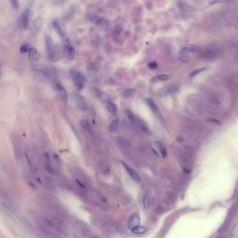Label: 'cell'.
Here are the masks:
<instances>
[{
	"label": "cell",
	"mask_w": 238,
	"mask_h": 238,
	"mask_svg": "<svg viewBox=\"0 0 238 238\" xmlns=\"http://www.w3.org/2000/svg\"><path fill=\"white\" fill-rule=\"evenodd\" d=\"M184 171L186 173V174H189V171L186 169H185V168L184 169Z\"/></svg>",
	"instance_id": "cell-41"
},
{
	"label": "cell",
	"mask_w": 238,
	"mask_h": 238,
	"mask_svg": "<svg viewBox=\"0 0 238 238\" xmlns=\"http://www.w3.org/2000/svg\"><path fill=\"white\" fill-rule=\"evenodd\" d=\"M122 164L124 166V167L126 169L128 173L130 175V176L132 177L133 178V179H134L135 181H136L137 182L140 181V180H141L140 178L139 177V176L138 175V174L134 170L132 169V168H131L129 166H128V165H127L126 164L125 162H122Z\"/></svg>",
	"instance_id": "cell-12"
},
{
	"label": "cell",
	"mask_w": 238,
	"mask_h": 238,
	"mask_svg": "<svg viewBox=\"0 0 238 238\" xmlns=\"http://www.w3.org/2000/svg\"><path fill=\"white\" fill-rule=\"evenodd\" d=\"M31 70L34 74L40 79L48 78L50 75L49 69L42 64L33 65L31 67Z\"/></svg>",
	"instance_id": "cell-4"
},
{
	"label": "cell",
	"mask_w": 238,
	"mask_h": 238,
	"mask_svg": "<svg viewBox=\"0 0 238 238\" xmlns=\"http://www.w3.org/2000/svg\"><path fill=\"white\" fill-rule=\"evenodd\" d=\"M71 99L77 108L80 110L85 111L87 109V102L85 97L78 93L73 92L71 93Z\"/></svg>",
	"instance_id": "cell-5"
},
{
	"label": "cell",
	"mask_w": 238,
	"mask_h": 238,
	"mask_svg": "<svg viewBox=\"0 0 238 238\" xmlns=\"http://www.w3.org/2000/svg\"><path fill=\"white\" fill-rule=\"evenodd\" d=\"M209 69V68L208 67H203V68H200V69H196L194 70V71H193L192 72V73H190V77H193L195 76V75H197L199 73H201L202 72L206 71Z\"/></svg>",
	"instance_id": "cell-18"
},
{
	"label": "cell",
	"mask_w": 238,
	"mask_h": 238,
	"mask_svg": "<svg viewBox=\"0 0 238 238\" xmlns=\"http://www.w3.org/2000/svg\"><path fill=\"white\" fill-rule=\"evenodd\" d=\"M37 181L40 184H42V181H41V179H40V178H37Z\"/></svg>",
	"instance_id": "cell-39"
},
{
	"label": "cell",
	"mask_w": 238,
	"mask_h": 238,
	"mask_svg": "<svg viewBox=\"0 0 238 238\" xmlns=\"http://www.w3.org/2000/svg\"><path fill=\"white\" fill-rule=\"evenodd\" d=\"M69 74L76 89L78 91H81L84 88L86 82V78L85 75L81 71L75 69H71Z\"/></svg>",
	"instance_id": "cell-2"
},
{
	"label": "cell",
	"mask_w": 238,
	"mask_h": 238,
	"mask_svg": "<svg viewBox=\"0 0 238 238\" xmlns=\"http://www.w3.org/2000/svg\"><path fill=\"white\" fill-rule=\"evenodd\" d=\"M30 48H29V46L27 44H24L22 45L20 48V52L21 54H25L26 53L28 52Z\"/></svg>",
	"instance_id": "cell-27"
},
{
	"label": "cell",
	"mask_w": 238,
	"mask_h": 238,
	"mask_svg": "<svg viewBox=\"0 0 238 238\" xmlns=\"http://www.w3.org/2000/svg\"><path fill=\"white\" fill-rule=\"evenodd\" d=\"M45 39L48 60L52 62H57L59 60V53L53 40L49 36H46Z\"/></svg>",
	"instance_id": "cell-1"
},
{
	"label": "cell",
	"mask_w": 238,
	"mask_h": 238,
	"mask_svg": "<svg viewBox=\"0 0 238 238\" xmlns=\"http://www.w3.org/2000/svg\"><path fill=\"white\" fill-rule=\"evenodd\" d=\"M182 49L187 52L194 53L198 51V48L195 46H190L185 47L182 48Z\"/></svg>",
	"instance_id": "cell-22"
},
{
	"label": "cell",
	"mask_w": 238,
	"mask_h": 238,
	"mask_svg": "<svg viewBox=\"0 0 238 238\" xmlns=\"http://www.w3.org/2000/svg\"><path fill=\"white\" fill-rule=\"evenodd\" d=\"M13 7L15 9H18L19 7V1L18 0H11L10 1Z\"/></svg>",
	"instance_id": "cell-31"
},
{
	"label": "cell",
	"mask_w": 238,
	"mask_h": 238,
	"mask_svg": "<svg viewBox=\"0 0 238 238\" xmlns=\"http://www.w3.org/2000/svg\"><path fill=\"white\" fill-rule=\"evenodd\" d=\"M53 157H54V158L55 159V160L56 161H59V159H60V157H59V155L56 153H54V155H53Z\"/></svg>",
	"instance_id": "cell-36"
},
{
	"label": "cell",
	"mask_w": 238,
	"mask_h": 238,
	"mask_svg": "<svg viewBox=\"0 0 238 238\" xmlns=\"http://www.w3.org/2000/svg\"><path fill=\"white\" fill-rule=\"evenodd\" d=\"M76 182L77 183L79 186H80L82 188H85V186L84 185V184H83V183H82L81 182H80L79 180H76Z\"/></svg>",
	"instance_id": "cell-34"
},
{
	"label": "cell",
	"mask_w": 238,
	"mask_h": 238,
	"mask_svg": "<svg viewBox=\"0 0 238 238\" xmlns=\"http://www.w3.org/2000/svg\"><path fill=\"white\" fill-rule=\"evenodd\" d=\"M40 57V54L37 48L34 47L30 48L28 52V59L30 62L37 63L39 61Z\"/></svg>",
	"instance_id": "cell-8"
},
{
	"label": "cell",
	"mask_w": 238,
	"mask_h": 238,
	"mask_svg": "<svg viewBox=\"0 0 238 238\" xmlns=\"http://www.w3.org/2000/svg\"><path fill=\"white\" fill-rule=\"evenodd\" d=\"M80 124L82 128L86 131H88L90 128V126L89 122L85 120H81L80 121Z\"/></svg>",
	"instance_id": "cell-23"
},
{
	"label": "cell",
	"mask_w": 238,
	"mask_h": 238,
	"mask_svg": "<svg viewBox=\"0 0 238 238\" xmlns=\"http://www.w3.org/2000/svg\"><path fill=\"white\" fill-rule=\"evenodd\" d=\"M148 67L151 69H156L158 67L157 63V62H156L155 61L151 62H149L148 63Z\"/></svg>",
	"instance_id": "cell-30"
},
{
	"label": "cell",
	"mask_w": 238,
	"mask_h": 238,
	"mask_svg": "<svg viewBox=\"0 0 238 238\" xmlns=\"http://www.w3.org/2000/svg\"><path fill=\"white\" fill-rule=\"evenodd\" d=\"M140 222V217L139 215L137 214H134L130 219L128 221V226L131 230L133 228L139 226Z\"/></svg>",
	"instance_id": "cell-11"
},
{
	"label": "cell",
	"mask_w": 238,
	"mask_h": 238,
	"mask_svg": "<svg viewBox=\"0 0 238 238\" xmlns=\"http://www.w3.org/2000/svg\"><path fill=\"white\" fill-rule=\"evenodd\" d=\"M119 125V120L116 118L113 120L109 124V130L111 132H114L116 131Z\"/></svg>",
	"instance_id": "cell-17"
},
{
	"label": "cell",
	"mask_w": 238,
	"mask_h": 238,
	"mask_svg": "<svg viewBox=\"0 0 238 238\" xmlns=\"http://www.w3.org/2000/svg\"><path fill=\"white\" fill-rule=\"evenodd\" d=\"M143 205L146 209H147L149 207V200L148 197V194L147 193L146 194L143 200Z\"/></svg>",
	"instance_id": "cell-26"
},
{
	"label": "cell",
	"mask_w": 238,
	"mask_h": 238,
	"mask_svg": "<svg viewBox=\"0 0 238 238\" xmlns=\"http://www.w3.org/2000/svg\"><path fill=\"white\" fill-rule=\"evenodd\" d=\"M107 108L109 112L114 116H116L118 113V107L117 105L112 102H108L107 104Z\"/></svg>",
	"instance_id": "cell-13"
},
{
	"label": "cell",
	"mask_w": 238,
	"mask_h": 238,
	"mask_svg": "<svg viewBox=\"0 0 238 238\" xmlns=\"http://www.w3.org/2000/svg\"><path fill=\"white\" fill-rule=\"evenodd\" d=\"M132 232L136 234H144L146 232V229L145 227L143 226H138L131 229Z\"/></svg>",
	"instance_id": "cell-19"
},
{
	"label": "cell",
	"mask_w": 238,
	"mask_h": 238,
	"mask_svg": "<svg viewBox=\"0 0 238 238\" xmlns=\"http://www.w3.org/2000/svg\"><path fill=\"white\" fill-rule=\"evenodd\" d=\"M158 142L159 143H157V144L160 147V150H161V153L162 154V156L163 158H165L167 156V151L165 146L163 145H162V144L161 143H159V142Z\"/></svg>",
	"instance_id": "cell-24"
},
{
	"label": "cell",
	"mask_w": 238,
	"mask_h": 238,
	"mask_svg": "<svg viewBox=\"0 0 238 238\" xmlns=\"http://www.w3.org/2000/svg\"><path fill=\"white\" fill-rule=\"evenodd\" d=\"M146 101L147 104V105L149 106L150 108L153 111V112H155L157 111V107L152 99H151L149 98H146Z\"/></svg>",
	"instance_id": "cell-20"
},
{
	"label": "cell",
	"mask_w": 238,
	"mask_h": 238,
	"mask_svg": "<svg viewBox=\"0 0 238 238\" xmlns=\"http://www.w3.org/2000/svg\"><path fill=\"white\" fill-rule=\"evenodd\" d=\"M137 93V90L133 88H130L125 90L123 93V95L126 97H133Z\"/></svg>",
	"instance_id": "cell-16"
},
{
	"label": "cell",
	"mask_w": 238,
	"mask_h": 238,
	"mask_svg": "<svg viewBox=\"0 0 238 238\" xmlns=\"http://www.w3.org/2000/svg\"><path fill=\"white\" fill-rule=\"evenodd\" d=\"M44 168L45 170L49 174H53L54 173V170L53 169V168L49 164H44Z\"/></svg>",
	"instance_id": "cell-29"
},
{
	"label": "cell",
	"mask_w": 238,
	"mask_h": 238,
	"mask_svg": "<svg viewBox=\"0 0 238 238\" xmlns=\"http://www.w3.org/2000/svg\"><path fill=\"white\" fill-rule=\"evenodd\" d=\"M25 156L27 162L28 163V164L29 166V169H30L31 171H33L34 170V168H33L32 163V162H31V161L30 159V157H29V155H28V154L27 153H25Z\"/></svg>",
	"instance_id": "cell-28"
},
{
	"label": "cell",
	"mask_w": 238,
	"mask_h": 238,
	"mask_svg": "<svg viewBox=\"0 0 238 238\" xmlns=\"http://www.w3.org/2000/svg\"><path fill=\"white\" fill-rule=\"evenodd\" d=\"M170 78V76L168 74H161L153 77L151 79L150 82L152 83H154L160 81H166L169 79Z\"/></svg>",
	"instance_id": "cell-14"
},
{
	"label": "cell",
	"mask_w": 238,
	"mask_h": 238,
	"mask_svg": "<svg viewBox=\"0 0 238 238\" xmlns=\"http://www.w3.org/2000/svg\"><path fill=\"white\" fill-rule=\"evenodd\" d=\"M53 28L57 34L62 39L66 37L64 31L63 30L61 24L57 20H54L52 22Z\"/></svg>",
	"instance_id": "cell-9"
},
{
	"label": "cell",
	"mask_w": 238,
	"mask_h": 238,
	"mask_svg": "<svg viewBox=\"0 0 238 238\" xmlns=\"http://www.w3.org/2000/svg\"><path fill=\"white\" fill-rule=\"evenodd\" d=\"M29 185L31 186L33 188H36V186H35V185L34 184H33L32 183H29Z\"/></svg>",
	"instance_id": "cell-40"
},
{
	"label": "cell",
	"mask_w": 238,
	"mask_h": 238,
	"mask_svg": "<svg viewBox=\"0 0 238 238\" xmlns=\"http://www.w3.org/2000/svg\"><path fill=\"white\" fill-rule=\"evenodd\" d=\"M44 157L45 158V159L49 162H50V156H49V155L48 153L45 152L44 153Z\"/></svg>",
	"instance_id": "cell-33"
},
{
	"label": "cell",
	"mask_w": 238,
	"mask_h": 238,
	"mask_svg": "<svg viewBox=\"0 0 238 238\" xmlns=\"http://www.w3.org/2000/svg\"><path fill=\"white\" fill-rule=\"evenodd\" d=\"M176 140L178 142H182L183 141V139L182 137H178L177 139H176Z\"/></svg>",
	"instance_id": "cell-37"
},
{
	"label": "cell",
	"mask_w": 238,
	"mask_h": 238,
	"mask_svg": "<svg viewBox=\"0 0 238 238\" xmlns=\"http://www.w3.org/2000/svg\"><path fill=\"white\" fill-rule=\"evenodd\" d=\"M55 87L58 92L60 94L62 100L65 103L68 102L69 96H68V93L67 92L66 89H64V88L62 86V85H61L60 83H58V82L56 83Z\"/></svg>",
	"instance_id": "cell-10"
},
{
	"label": "cell",
	"mask_w": 238,
	"mask_h": 238,
	"mask_svg": "<svg viewBox=\"0 0 238 238\" xmlns=\"http://www.w3.org/2000/svg\"><path fill=\"white\" fill-rule=\"evenodd\" d=\"M63 50L65 56L69 60H72L75 56V50L70 40L67 37L62 39Z\"/></svg>",
	"instance_id": "cell-6"
},
{
	"label": "cell",
	"mask_w": 238,
	"mask_h": 238,
	"mask_svg": "<svg viewBox=\"0 0 238 238\" xmlns=\"http://www.w3.org/2000/svg\"><path fill=\"white\" fill-rule=\"evenodd\" d=\"M221 2V1H219V0H210V1H208V3L209 5H212L216 4V3H219V2Z\"/></svg>",
	"instance_id": "cell-32"
},
{
	"label": "cell",
	"mask_w": 238,
	"mask_h": 238,
	"mask_svg": "<svg viewBox=\"0 0 238 238\" xmlns=\"http://www.w3.org/2000/svg\"><path fill=\"white\" fill-rule=\"evenodd\" d=\"M32 18V12L29 7L25 9L16 20V25L20 30H25L28 27L30 21Z\"/></svg>",
	"instance_id": "cell-3"
},
{
	"label": "cell",
	"mask_w": 238,
	"mask_h": 238,
	"mask_svg": "<svg viewBox=\"0 0 238 238\" xmlns=\"http://www.w3.org/2000/svg\"><path fill=\"white\" fill-rule=\"evenodd\" d=\"M86 18L89 21L100 26L102 27L105 24V20L104 19L101 18L94 14H88L86 15Z\"/></svg>",
	"instance_id": "cell-7"
},
{
	"label": "cell",
	"mask_w": 238,
	"mask_h": 238,
	"mask_svg": "<svg viewBox=\"0 0 238 238\" xmlns=\"http://www.w3.org/2000/svg\"><path fill=\"white\" fill-rule=\"evenodd\" d=\"M179 59L183 62H187L189 60V53L184 50H181L179 53Z\"/></svg>",
	"instance_id": "cell-15"
},
{
	"label": "cell",
	"mask_w": 238,
	"mask_h": 238,
	"mask_svg": "<svg viewBox=\"0 0 238 238\" xmlns=\"http://www.w3.org/2000/svg\"><path fill=\"white\" fill-rule=\"evenodd\" d=\"M91 92L93 96L98 99L101 98L102 96V93L101 90L96 87H92L91 89Z\"/></svg>",
	"instance_id": "cell-21"
},
{
	"label": "cell",
	"mask_w": 238,
	"mask_h": 238,
	"mask_svg": "<svg viewBox=\"0 0 238 238\" xmlns=\"http://www.w3.org/2000/svg\"><path fill=\"white\" fill-rule=\"evenodd\" d=\"M126 114L127 115V116L128 117V119L132 123H133L135 121V116H134V115L133 114V113H132L131 111H130L129 110H126Z\"/></svg>",
	"instance_id": "cell-25"
},
{
	"label": "cell",
	"mask_w": 238,
	"mask_h": 238,
	"mask_svg": "<svg viewBox=\"0 0 238 238\" xmlns=\"http://www.w3.org/2000/svg\"><path fill=\"white\" fill-rule=\"evenodd\" d=\"M152 151L153 152V153H154V154H155L157 156H159V153H158L157 151H156L154 149H152Z\"/></svg>",
	"instance_id": "cell-38"
},
{
	"label": "cell",
	"mask_w": 238,
	"mask_h": 238,
	"mask_svg": "<svg viewBox=\"0 0 238 238\" xmlns=\"http://www.w3.org/2000/svg\"><path fill=\"white\" fill-rule=\"evenodd\" d=\"M141 129L143 132H144L145 133H149V130L145 127H142Z\"/></svg>",
	"instance_id": "cell-35"
}]
</instances>
